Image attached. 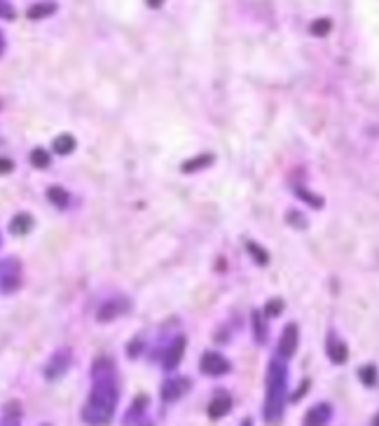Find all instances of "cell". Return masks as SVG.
Listing matches in <instances>:
<instances>
[{
    "instance_id": "83f0119b",
    "label": "cell",
    "mask_w": 379,
    "mask_h": 426,
    "mask_svg": "<svg viewBox=\"0 0 379 426\" xmlns=\"http://www.w3.org/2000/svg\"><path fill=\"white\" fill-rule=\"evenodd\" d=\"M5 52V38H3V33H0V54Z\"/></svg>"
},
{
    "instance_id": "5b68a950",
    "label": "cell",
    "mask_w": 379,
    "mask_h": 426,
    "mask_svg": "<svg viewBox=\"0 0 379 426\" xmlns=\"http://www.w3.org/2000/svg\"><path fill=\"white\" fill-rule=\"evenodd\" d=\"M297 339H300V335H297V325L288 323L281 332V339H278V354L290 358L297 349Z\"/></svg>"
},
{
    "instance_id": "277c9868",
    "label": "cell",
    "mask_w": 379,
    "mask_h": 426,
    "mask_svg": "<svg viewBox=\"0 0 379 426\" xmlns=\"http://www.w3.org/2000/svg\"><path fill=\"white\" fill-rule=\"evenodd\" d=\"M202 372L204 375H211V377H218V375H225V372L230 370V361L228 358H223L221 354H214V351H209V354H204L202 358Z\"/></svg>"
},
{
    "instance_id": "d6986e66",
    "label": "cell",
    "mask_w": 379,
    "mask_h": 426,
    "mask_svg": "<svg viewBox=\"0 0 379 426\" xmlns=\"http://www.w3.org/2000/svg\"><path fill=\"white\" fill-rule=\"evenodd\" d=\"M253 330H255V339H258V342H265V339H267V330H265L262 316L258 314V311H253Z\"/></svg>"
},
{
    "instance_id": "cb8c5ba5",
    "label": "cell",
    "mask_w": 379,
    "mask_h": 426,
    "mask_svg": "<svg viewBox=\"0 0 379 426\" xmlns=\"http://www.w3.org/2000/svg\"><path fill=\"white\" fill-rule=\"evenodd\" d=\"M12 169H15V162L8 157H0V174H10Z\"/></svg>"
},
{
    "instance_id": "4316f807",
    "label": "cell",
    "mask_w": 379,
    "mask_h": 426,
    "mask_svg": "<svg viewBox=\"0 0 379 426\" xmlns=\"http://www.w3.org/2000/svg\"><path fill=\"white\" fill-rule=\"evenodd\" d=\"M162 3H164V0H148L150 8H159V5H162Z\"/></svg>"
},
{
    "instance_id": "ba28073f",
    "label": "cell",
    "mask_w": 379,
    "mask_h": 426,
    "mask_svg": "<svg viewBox=\"0 0 379 426\" xmlns=\"http://www.w3.org/2000/svg\"><path fill=\"white\" fill-rule=\"evenodd\" d=\"M126 309H129V302H126V300H108L103 307H98L96 318L101 323H108V321H112V318L122 316Z\"/></svg>"
},
{
    "instance_id": "52a82bcc",
    "label": "cell",
    "mask_w": 379,
    "mask_h": 426,
    "mask_svg": "<svg viewBox=\"0 0 379 426\" xmlns=\"http://www.w3.org/2000/svg\"><path fill=\"white\" fill-rule=\"evenodd\" d=\"M188 389H190V382L185 377L181 379H169V382H164V387H162V398L166 403H171V401H178L181 396L188 394Z\"/></svg>"
},
{
    "instance_id": "9c48e42d",
    "label": "cell",
    "mask_w": 379,
    "mask_h": 426,
    "mask_svg": "<svg viewBox=\"0 0 379 426\" xmlns=\"http://www.w3.org/2000/svg\"><path fill=\"white\" fill-rule=\"evenodd\" d=\"M33 225H36V221H33L31 213H17L15 218H12L10 223V232L12 235H29V232L33 230Z\"/></svg>"
},
{
    "instance_id": "484cf974",
    "label": "cell",
    "mask_w": 379,
    "mask_h": 426,
    "mask_svg": "<svg viewBox=\"0 0 379 426\" xmlns=\"http://www.w3.org/2000/svg\"><path fill=\"white\" fill-rule=\"evenodd\" d=\"M297 197H300V199H307V202H309L311 206H321V204H323L321 199H314V197H311L307 190H300V195H297Z\"/></svg>"
},
{
    "instance_id": "6da1fadb",
    "label": "cell",
    "mask_w": 379,
    "mask_h": 426,
    "mask_svg": "<svg viewBox=\"0 0 379 426\" xmlns=\"http://www.w3.org/2000/svg\"><path fill=\"white\" fill-rule=\"evenodd\" d=\"M91 394L82 410V419L87 424H105L110 422L117 403V372L110 358H96L91 368Z\"/></svg>"
},
{
    "instance_id": "e0dca14e",
    "label": "cell",
    "mask_w": 379,
    "mask_h": 426,
    "mask_svg": "<svg viewBox=\"0 0 379 426\" xmlns=\"http://www.w3.org/2000/svg\"><path fill=\"white\" fill-rule=\"evenodd\" d=\"M31 164L36 166V169H47V166L52 164L50 152L43 150V148H36V150L31 152Z\"/></svg>"
},
{
    "instance_id": "8fae6325",
    "label": "cell",
    "mask_w": 379,
    "mask_h": 426,
    "mask_svg": "<svg viewBox=\"0 0 379 426\" xmlns=\"http://www.w3.org/2000/svg\"><path fill=\"white\" fill-rule=\"evenodd\" d=\"M183 351H185V337H178L174 342V347H169V351H166L164 356V368H176L178 363H181L183 358Z\"/></svg>"
},
{
    "instance_id": "f546056e",
    "label": "cell",
    "mask_w": 379,
    "mask_h": 426,
    "mask_svg": "<svg viewBox=\"0 0 379 426\" xmlns=\"http://www.w3.org/2000/svg\"><path fill=\"white\" fill-rule=\"evenodd\" d=\"M0 244H3V237H0Z\"/></svg>"
},
{
    "instance_id": "7a4b0ae2",
    "label": "cell",
    "mask_w": 379,
    "mask_h": 426,
    "mask_svg": "<svg viewBox=\"0 0 379 426\" xmlns=\"http://www.w3.org/2000/svg\"><path fill=\"white\" fill-rule=\"evenodd\" d=\"M285 382H288V368H285V363L274 358L267 370V398H265V419L269 424H276L283 415Z\"/></svg>"
},
{
    "instance_id": "7c38bea8",
    "label": "cell",
    "mask_w": 379,
    "mask_h": 426,
    "mask_svg": "<svg viewBox=\"0 0 379 426\" xmlns=\"http://www.w3.org/2000/svg\"><path fill=\"white\" fill-rule=\"evenodd\" d=\"M328 356H330V361H332V363L342 365L344 361H347V356H349V351H347V344H344V342H337V339L330 335V344H328Z\"/></svg>"
},
{
    "instance_id": "8992f818",
    "label": "cell",
    "mask_w": 379,
    "mask_h": 426,
    "mask_svg": "<svg viewBox=\"0 0 379 426\" xmlns=\"http://www.w3.org/2000/svg\"><path fill=\"white\" fill-rule=\"evenodd\" d=\"M68 365H70V351L61 349V351H57V354L52 356V361L47 363V368H45V375H47V379H57V377H61L66 370H68Z\"/></svg>"
},
{
    "instance_id": "4fadbf2b",
    "label": "cell",
    "mask_w": 379,
    "mask_h": 426,
    "mask_svg": "<svg viewBox=\"0 0 379 426\" xmlns=\"http://www.w3.org/2000/svg\"><path fill=\"white\" fill-rule=\"evenodd\" d=\"M230 408H232V401L230 398H216V401H211V405H209V417L211 419H221V417H225L230 412Z\"/></svg>"
},
{
    "instance_id": "f1b7e54d",
    "label": "cell",
    "mask_w": 379,
    "mask_h": 426,
    "mask_svg": "<svg viewBox=\"0 0 379 426\" xmlns=\"http://www.w3.org/2000/svg\"><path fill=\"white\" fill-rule=\"evenodd\" d=\"M375 424H379V415H377V417H375Z\"/></svg>"
},
{
    "instance_id": "2e32d148",
    "label": "cell",
    "mask_w": 379,
    "mask_h": 426,
    "mask_svg": "<svg viewBox=\"0 0 379 426\" xmlns=\"http://www.w3.org/2000/svg\"><path fill=\"white\" fill-rule=\"evenodd\" d=\"M57 12V3H40V5H33L29 10V19H43V17H50Z\"/></svg>"
},
{
    "instance_id": "3957f363",
    "label": "cell",
    "mask_w": 379,
    "mask_h": 426,
    "mask_svg": "<svg viewBox=\"0 0 379 426\" xmlns=\"http://www.w3.org/2000/svg\"><path fill=\"white\" fill-rule=\"evenodd\" d=\"M22 286V263L19 258L0 260V293H15Z\"/></svg>"
},
{
    "instance_id": "7402d4cb",
    "label": "cell",
    "mask_w": 379,
    "mask_h": 426,
    "mask_svg": "<svg viewBox=\"0 0 379 426\" xmlns=\"http://www.w3.org/2000/svg\"><path fill=\"white\" fill-rule=\"evenodd\" d=\"M0 17L3 19H15V10H12V5L8 0H0Z\"/></svg>"
},
{
    "instance_id": "5bb4252c",
    "label": "cell",
    "mask_w": 379,
    "mask_h": 426,
    "mask_svg": "<svg viewBox=\"0 0 379 426\" xmlns=\"http://www.w3.org/2000/svg\"><path fill=\"white\" fill-rule=\"evenodd\" d=\"M47 197L50 202L59 206V209H64V206H68V192H66L64 188H59V185H52V188H47Z\"/></svg>"
},
{
    "instance_id": "30bf717a",
    "label": "cell",
    "mask_w": 379,
    "mask_h": 426,
    "mask_svg": "<svg viewBox=\"0 0 379 426\" xmlns=\"http://www.w3.org/2000/svg\"><path fill=\"white\" fill-rule=\"evenodd\" d=\"M330 417H332V408H330V405L318 403V405H314V408L307 412V417H304V424H325Z\"/></svg>"
},
{
    "instance_id": "ffe728a7",
    "label": "cell",
    "mask_w": 379,
    "mask_h": 426,
    "mask_svg": "<svg viewBox=\"0 0 379 426\" xmlns=\"http://www.w3.org/2000/svg\"><path fill=\"white\" fill-rule=\"evenodd\" d=\"M248 253H251L253 258H255V263H258V265H267V260H269L267 253H265V251L260 249V246L253 244V242H248Z\"/></svg>"
},
{
    "instance_id": "d4e9b609",
    "label": "cell",
    "mask_w": 379,
    "mask_h": 426,
    "mask_svg": "<svg viewBox=\"0 0 379 426\" xmlns=\"http://www.w3.org/2000/svg\"><path fill=\"white\" fill-rule=\"evenodd\" d=\"M361 377L365 379V384H375V368H365V370H361Z\"/></svg>"
},
{
    "instance_id": "603a6c76",
    "label": "cell",
    "mask_w": 379,
    "mask_h": 426,
    "mask_svg": "<svg viewBox=\"0 0 379 426\" xmlns=\"http://www.w3.org/2000/svg\"><path fill=\"white\" fill-rule=\"evenodd\" d=\"M281 300H272L269 304H267V314L269 316H278V314H281Z\"/></svg>"
},
{
    "instance_id": "44dd1931",
    "label": "cell",
    "mask_w": 379,
    "mask_h": 426,
    "mask_svg": "<svg viewBox=\"0 0 379 426\" xmlns=\"http://www.w3.org/2000/svg\"><path fill=\"white\" fill-rule=\"evenodd\" d=\"M328 31H330V22H328V19H318V22L311 24V33H314V36H325Z\"/></svg>"
},
{
    "instance_id": "9a60e30c",
    "label": "cell",
    "mask_w": 379,
    "mask_h": 426,
    "mask_svg": "<svg viewBox=\"0 0 379 426\" xmlns=\"http://www.w3.org/2000/svg\"><path fill=\"white\" fill-rule=\"evenodd\" d=\"M75 138H73L70 134H64V136H59L54 138V150L59 152V155H70L73 150H75Z\"/></svg>"
},
{
    "instance_id": "ac0fdd59",
    "label": "cell",
    "mask_w": 379,
    "mask_h": 426,
    "mask_svg": "<svg viewBox=\"0 0 379 426\" xmlns=\"http://www.w3.org/2000/svg\"><path fill=\"white\" fill-rule=\"evenodd\" d=\"M209 164H214V155H199L197 159L185 162L183 171H185V174H190V171H199V169H204V166H209Z\"/></svg>"
}]
</instances>
